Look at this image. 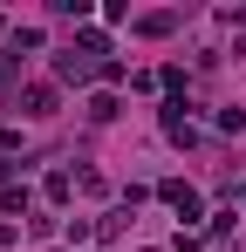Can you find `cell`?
<instances>
[{"label": "cell", "mask_w": 246, "mask_h": 252, "mask_svg": "<svg viewBox=\"0 0 246 252\" xmlns=\"http://www.w3.org/2000/svg\"><path fill=\"white\" fill-rule=\"evenodd\" d=\"M21 109H28V116H55V89H28Z\"/></svg>", "instance_id": "6da1fadb"}, {"label": "cell", "mask_w": 246, "mask_h": 252, "mask_svg": "<svg viewBox=\"0 0 246 252\" xmlns=\"http://www.w3.org/2000/svg\"><path fill=\"white\" fill-rule=\"evenodd\" d=\"M164 198L185 211V218H199V198H192V184H164Z\"/></svg>", "instance_id": "7a4b0ae2"}]
</instances>
